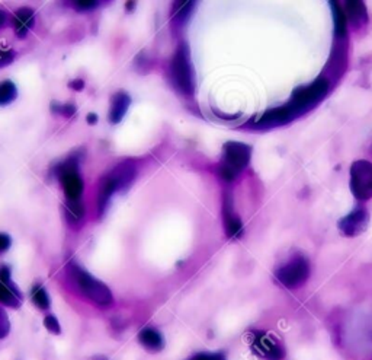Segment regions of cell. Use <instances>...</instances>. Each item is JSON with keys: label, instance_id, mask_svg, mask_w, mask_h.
Instances as JSON below:
<instances>
[{"label": "cell", "instance_id": "cell-15", "mask_svg": "<svg viewBox=\"0 0 372 360\" xmlns=\"http://www.w3.org/2000/svg\"><path fill=\"white\" fill-rule=\"evenodd\" d=\"M35 24V13L31 8H20L13 15V28L18 38H25Z\"/></svg>", "mask_w": 372, "mask_h": 360}, {"label": "cell", "instance_id": "cell-6", "mask_svg": "<svg viewBox=\"0 0 372 360\" xmlns=\"http://www.w3.org/2000/svg\"><path fill=\"white\" fill-rule=\"evenodd\" d=\"M171 81L173 86L183 95L190 96L195 92V73L191 62L188 44L182 43L171 62Z\"/></svg>", "mask_w": 372, "mask_h": 360}, {"label": "cell", "instance_id": "cell-20", "mask_svg": "<svg viewBox=\"0 0 372 360\" xmlns=\"http://www.w3.org/2000/svg\"><path fill=\"white\" fill-rule=\"evenodd\" d=\"M18 96L16 85L12 81H4L0 82V107L9 105L13 103Z\"/></svg>", "mask_w": 372, "mask_h": 360}, {"label": "cell", "instance_id": "cell-23", "mask_svg": "<svg viewBox=\"0 0 372 360\" xmlns=\"http://www.w3.org/2000/svg\"><path fill=\"white\" fill-rule=\"evenodd\" d=\"M15 53L11 49H0V68L8 66L13 62Z\"/></svg>", "mask_w": 372, "mask_h": 360}, {"label": "cell", "instance_id": "cell-3", "mask_svg": "<svg viewBox=\"0 0 372 360\" xmlns=\"http://www.w3.org/2000/svg\"><path fill=\"white\" fill-rule=\"evenodd\" d=\"M135 165L130 161L117 165L108 175L102 178L98 187V212L103 214L107 210L111 197L118 191L128 188L135 178Z\"/></svg>", "mask_w": 372, "mask_h": 360}, {"label": "cell", "instance_id": "cell-28", "mask_svg": "<svg viewBox=\"0 0 372 360\" xmlns=\"http://www.w3.org/2000/svg\"><path fill=\"white\" fill-rule=\"evenodd\" d=\"M190 360H224V357L221 354H210V353H202V354H197L195 357L190 359Z\"/></svg>", "mask_w": 372, "mask_h": 360}, {"label": "cell", "instance_id": "cell-11", "mask_svg": "<svg viewBox=\"0 0 372 360\" xmlns=\"http://www.w3.org/2000/svg\"><path fill=\"white\" fill-rule=\"evenodd\" d=\"M368 224H369L368 210L365 207H357L355 210H352L345 217H342L338 226L345 236L354 238L365 232V229L368 228Z\"/></svg>", "mask_w": 372, "mask_h": 360}, {"label": "cell", "instance_id": "cell-12", "mask_svg": "<svg viewBox=\"0 0 372 360\" xmlns=\"http://www.w3.org/2000/svg\"><path fill=\"white\" fill-rule=\"evenodd\" d=\"M222 222L225 233L229 238H240L243 235V222L234 212L233 197L229 191H225L222 197Z\"/></svg>", "mask_w": 372, "mask_h": 360}, {"label": "cell", "instance_id": "cell-18", "mask_svg": "<svg viewBox=\"0 0 372 360\" xmlns=\"http://www.w3.org/2000/svg\"><path fill=\"white\" fill-rule=\"evenodd\" d=\"M65 214L70 225H77L85 216V207L80 200H67L65 206Z\"/></svg>", "mask_w": 372, "mask_h": 360}, {"label": "cell", "instance_id": "cell-31", "mask_svg": "<svg viewBox=\"0 0 372 360\" xmlns=\"http://www.w3.org/2000/svg\"><path fill=\"white\" fill-rule=\"evenodd\" d=\"M96 120H98L96 114H89V115H88V123H91V124H95V123H96Z\"/></svg>", "mask_w": 372, "mask_h": 360}, {"label": "cell", "instance_id": "cell-7", "mask_svg": "<svg viewBox=\"0 0 372 360\" xmlns=\"http://www.w3.org/2000/svg\"><path fill=\"white\" fill-rule=\"evenodd\" d=\"M310 277V263L303 254H295L288 263L275 271V278L286 289H297L303 286Z\"/></svg>", "mask_w": 372, "mask_h": 360}, {"label": "cell", "instance_id": "cell-29", "mask_svg": "<svg viewBox=\"0 0 372 360\" xmlns=\"http://www.w3.org/2000/svg\"><path fill=\"white\" fill-rule=\"evenodd\" d=\"M70 86H72L73 89H77V91L84 89V81H74V82H72Z\"/></svg>", "mask_w": 372, "mask_h": 360}, {"label": "cell", "instance_id": "cell-13", "mask_svg": "<svg viewBox=\"0 0 372 360\" xmlns=\"http://www.w3.org/2000/svg\"><path fill=\"white\" fill-rule=\"evenodd\" d=\"M22 302L19 289L11 278V269L8 266L0 267V304L11 308H18Z\"/></svg>", "mask_w": 372, "mask_h": 360}, {"label": "cell", "instance_id": "cell-10", "mask_svg": "<svg viewBox=\"0 0 372 360\" xmlns=\"http://www.w3.org/2000/svg\"><path fill=\"white\" fill-rule=\"evenodd\" d=\"M252 350L265 360H282L285 357V350L281 343L266 333L253 334Z\"/></svg>", "mask_w": 372, "mask_h": 360}, {"label": "cell", "instance_id": "cell-17", "mask_svg": "<svg viewBox=\"0 0 372 360\" xmlns=\"http://www.w3.org/2000/svg\"><path fill=\"white\" fill-rule=\"evenodd\" d=\"M138 340H140V343L150 352H160L164 346V340L161 334L157 330L150 328V327L142 328L140 331Z\"/></svg>", "mask_w": 372, "mask_h": 360}, {"label": "cell", "instance_id": "cell-25", "mask_svg": "<svg viewBox=\"0 0 372 360\" xmlns=\"http://www.w3.org/2000/svg\"><path fill=\"white\" fill-rule=\"evenodd\" d=\"M100 2H98V0H93V2H91V0H76L74 2V6L80 11H91L96 6H99Z\"/></svg>", "mask_w": 372, "mask_h": 360}, {"label": "cell", "instance_id": "cell-14", "mask_svg": "<svg viewBox=\"0 0 372 360\" xmlns=\"http://www.w3.org/2000/svg\"><path fill=\"white\" fill-rule=\"evenodd\" d=\"M343 13L347 28L352 27L354 30H358L368 24V12L364 2H346Z\"/></svg>", "mask_w": 372, "mask_h": 360}, {"label": "cell", "instance_id": "cell-1", "mask_svg": "<svg viewBox=\"0 0 372 360\" xmlns=\"http://www.w3.org/2000/svg\"><path fill=\"white\" fill-rule=\"evenodd\" d=\"M330 86H332V84H330L324 75H321L310 85L298 86L297 89H294L291 98L284 105L272 108L256 118H252L249 123L243 126V129L271 130L291 123L298 117L316 108L328 94Z\"/></svg>", "mask_w": 372, "mask_h": 360}, {"label": "cell", "instance_id": "cell-30", "mask_svg": "<svg viewBox=\"0 0 372 360\" xmlns=\"http://www.w3.org/2000/svg\"><path fill=\"white\" fill-rule=\"evenodd\" d=\"M6 24V13L4 11H0V28H4Z\"/></svg>", "mask_w": 372, "mask_h": 360}, {"label": "cell", "instance_id": "cell-24", "mask_svg": "<svg viewBox=\"0 0 372 360\" xmlns=\"http://www.w3.org/2000/svg\"><path fill=\"white\" fill-rule=\"evenodd\" d=\"M44 326H46V328L48 330V331H51V333H54V334H60V324H58V321H57V318L55 316H53V315H48L47 318H46V321H44Z\"/></svg>", "mask_w": 372, "mask_h": 360}, {"label": "cell", "instance_id": "cell-26", "mask_svg": "<svg viewBox=\"0 0 372 360\" xmlns=\"http://www.w3.org/2000/svg\"><path fill=\"white\" fill-rule=\"evenodd\" d=\"M54 111H58L60 114H63L65 117H72L76 112V107L73 104H65V105H60L58 108H53Z\"/></svg>", "mask_w": 372, "mask_h": 360}, {"label": "cell", "instance_id": "cell-22", "mask_svg": "<svg viewBox=\"0 0 372 360\" xmlns=\"http://www.w3.org/2000/svg\"><path fill=\"white\" fill-rule=\"evenodd\" d=\"M9 328H11L9 318H8L6 312L0 308V338H4L9 334Z\"/></svg>", "mask_w": 372, "mask_h": 360}, {"label": "cell", "instance_id": "cell-16", "mask_svg": "<svg viewBox=\"0 0 372 360\" xmlns=\"http://www.w3.org/2000/svg\"><path fill=\"white\" fill-rule=\"evenodd\" d=\"M131 105V98L127 92H117L112 96V103L109 108V122L118 124L121 120L126 117L128 108Z\"/></svg>", "mask_w": 372, "mask_h": 360}, {"label": "cell", "instance_id": "cell-19", "mask_svg": "<svg viewBox=\"0 0 372 360\" xmlns=\"http://www.w3.org/2000/svg\"><path fill=\"white\" fill-rule=\"evenodd\" d=\"M195 8V2H175L173 9H172V21L176 25H182L188 18L191 16L192 11Z\"/></svg>", "mask_w": 372, "mask_h": 360}, {"label": "cell", "instance_id": "cell-8", "mask_svg": "<svg viewBox=\"0 0 372 360\" xmlns=\"http://www.w3.org/2000/svg\"><path fill=\"white\" fill-rule=\"evenodd\" d=\"M350 191L359 202L372 198V164L369 161L361 159L350 167Z\"/></svg>", "mask_w": 372, "mask_h": 360}, {"label": "cell", "instance_id": "cell-21", "mask_svg": "<svg viewBox=\"0 0 372 360\" xmlns=\"http://www.w3.org/2000/svg\"><path fill=\"white\" fill-rule=\"evenodd\" d=\"M32 302L39 308V309H48L50 308V297L47 290L43 286H35L32 289Z\"/></svg>", "mask_w": 372, "mask_h": 360}, {"label": "cell", "instance_id": "cell-4", "mask_svg": "<svg viewBox=\"0 0 372 360\" xmlns=\"http://www.w3.org/2000/svg\"><path fill=\"white\" fill-rule=\"evenodd\" d=\"M67 271L77 290L86 299H89L91 302L98 307H108L112 304V293L105 283H102L100 280L95 278L92 274L79 267L76 263H70L67 266Z\"/></svg>", "mask_w": 372, "mask_h": 360}, {"label": "cell", "instance_id": "cell-9", "mask_svg": "<svg viewBox=\"0 0 372 360\" xmlns=\"http://www.w3.org/2000/svg\"><path fill=\"white\" fill-rule=\"evenodd\" d=\"M77 159L70 158L66 162L57 165L55 174L60 179L61 186L65 188V193L69 200H80L81 194H84V179H81L79 171H77Z\"/></svg>", "mask_w": 372, "mask_h": 360}, {"label": "cell", "instance_id": "cell-2", "mask_svg": "<svg viewBox=\"0 0 372 360\" xmlns=\"http://www.w3.org/2000/svg\"><path fill=\"white\" fill-rule=\"evenodd\" d=\"M330 8L333 11V21H335V43L333 50L330 54L328 63L326 66L324 76L328 79L330 84L338 81L339 76L345 72L347 65V46H349V28L343 9L336 4L330 2Z\"/></svg>", "mask_w": 372, "mask_h": 360}, {"label": "cell", "instance_id": "cell-5", "mask_svg": "<svg viewBox=\"0 0 372 360\" xmlns=\"http://www.w3.org/2000/svg\"><path fill=\"white\" fill-rule=\"evenodd\" d=\"M252 148L240 142H227L222 148V158L218 165V174L225 183H232L251 162Z\"/></svg>", "mask_w": 372, "mask_h": 360}, {"label": "cell", "instance_id": "cell-27", "mask_svg": "<svg viewBox=\"0 0 372 360\" xmlns=\"http://www.w3.org/2000/svg\"><path fill=\"white\" fill-rule=\"evenodd\" d=\"M12 239L8 233H0V252H5L11 248Z\"/></svg>", "mask_w": 372, "mask_h": 360}]
</instances>
